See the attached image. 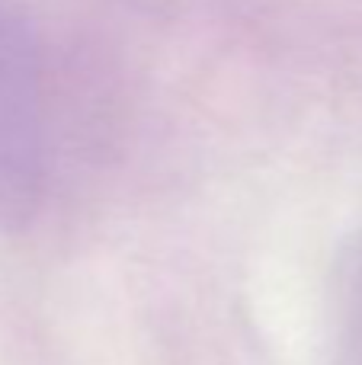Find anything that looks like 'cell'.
<instances>
[{"mask_svg": "<svg viewBox=\"0 0 362 365\" xmlns=\"http://www.w3.org/2000/svg\"><path fill=\"white\" fill-rule=\"evenodd\" d=\"M38 170V93L29 42L0 6V215L23 212Z\"/></svg>", "mask_w": 362, "mask_h": 365, "instance_id": "obj_1", "label": "cell"}, {"mask_svg": "<svg viewBox=\"0 0 362 365\" xmlns=\"http://www.w3.org/2000/svg\"><path fill=\"white\" fill-rule=\"evenodd\" d=\"M337 365H362V237L343 250L333 279Z\"/></svg>", "mask_w": 362, "mask_h": 365, "instance_id": "obj_2", "label": "cell"}]
</instances>
